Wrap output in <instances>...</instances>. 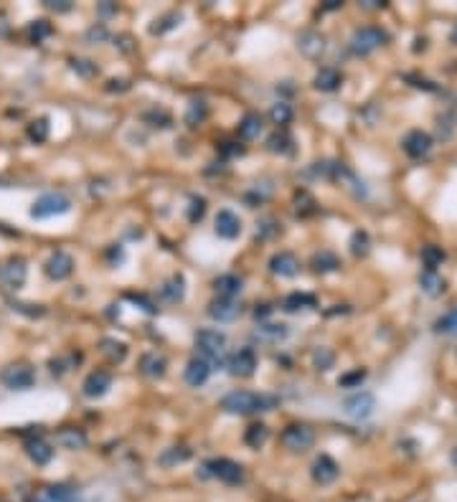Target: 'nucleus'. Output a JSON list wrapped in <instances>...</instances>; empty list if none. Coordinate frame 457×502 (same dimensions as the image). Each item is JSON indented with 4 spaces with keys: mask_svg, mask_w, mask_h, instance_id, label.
<instances>
[{
    "mask_svg": "<svg viewBox=\"0 0 457 502\" xmlns=\"http://www.w3.org/2000/svg\"><path fill=\"white\" fill-rule=\"evenodd\" d=\"M305 307H315V297H313V294L292 292L290 297L284 299V310H287V312H298V310H305Z\"/></svg>",
    "mask_w": 457,
    "mask_h": 502,
    "instance_id": "c85d7f7f",
    "label": "nucleus"
},
{
    "mask_svg": "<svg viewBox=\"0 0 457 502\" xmlns=\"http://www.w3.org/2000/svg\"><path fill=\"white\" fill-rule=\"evenodd\" d=\"M71 66H74V71H77V74H81L84 79L95 77L97 71H99V69H97V63L87 61V59H74V61H71Z\"/></svg>",
    "mask_w": 457,
    "mask_h": 502,
    "instance_id": "79ce46f5",
    "label": "nucleus"
},
{
    "mask_svg": "<svg viewBox=\"0 0 457 502\" xmlns=\"http://www.w3.org/2000/svg\"><path fill=\"white\" fill-rule=\"evenodd\" d=\"M226 368L231 376H237V378L254 376V370H257V353H254L252 348H239L237 353L228 358Z\"/></svg>",
    "mask_w": 457,
    "mask_h": 502,
    "instance_id": "6e6552de",
    "label": "nucleus"
},
{
    "mask_svg": "<svg viewBox=\"0 0 457 502\" xmlns=\"http://www.w3.org/2000/svg\"><path fill=\"white\" fill-rule=\"evenodd\" d=\"M287 325H262L260 328V335L262 338H267V340H282V338H287Z\"/></svg>",
    "mask_w": 457,
    "mask_h": 502,
    "instance_id": "ea45409f",
    "label": "nucleus"
},
{
    "mask_svg": "<svg viewBox=\"0 0 457 502\" xmlns=\"http://www.w3.org/2000/svg\"><path fill=\"white\" fill-rule=\"evenodd\" d=\"M160 294H163L166 302H181V299L186 297V279H183V274L171 277V279L160 287Z\"/></svg>",
    "mask_w": 457,
    "mask_h": 502,
    "instance_id": "5701e85b",
    "label": "nucleus"
},
{
    "mask_svg": "<svg viewBox=\"0 0 457 502\" xmlns=\"http://www.w3.org/2000/svg\"><path fill=\"white\" fill-rule=\"evenodd\" d=\"M269 269H272V274L277 277H295L300 272V261L295 254H290V251H280V254H275L272 259H269Z\"/></svg>",
    "mask_w": 457,
    "mask_h": 502,
    "instance_id": "4468645a",
    "label": "nucleus"
},
{
    "mask_svg": "<svg viewBox=\"0 0 457 502\" xmlns=\"http://www.w3.org/2000/svg\"><path fill=\"white\" fill-rule=\"evenodd\" d=\"M196 345L198 350H201V355H204V361H221V355H224V350H226V335L224 332H219V330H198L196 332Z\"/></svg>",
    "mask_w": 457,
    "mask_h": 502,
    "instance_id": "7ed1b4c3",
    "label": "nucleus"
},
{
    "mask_svg": "<svg viewBox=\"0 0 457 502\" xmlns=\"http://www.w3.org/2000/svg\"><path fill=\"white\" fill-rule=\"evenodd\" d=\"M338 84H340V74L333 66H323L315 74V89H320V92H333V89H338Z\"/></svg>",
    "mask_w": 457,
    "mask_h": 502,
    "instance_id": "b1692460",
    "label": "nucleus"
},
{
    "mask_svg": "<svg viewBox=\"0 0 457 502\" xmlns=\"http://www.w3.org/2000/svg\"><path fill=\"white\" fill-rule=\"evenodd\" d=\"M213 231H216V236H221V239H237L239 234H242V219H239L234 211H219L216 213V221H213Z\"/></svg>",
    "mask_w": 457,
    "mask_h": 502,
    "instance_id": "f8f14e48",
    "label": "nucleus"
},
{
    "mask_svg": "<svg viewBox=\"0 0 457 502\" xmlns=\"http://www.w3.org/2000/svg\"><path fill=\"white\" fill-rule=\"evenodd\" d=\"M277 406V396L267 393H252V391H231L221 399V408L228 414H257V411H269Z\"/></svg>",
    "mask_w": 457,
    "mask_h": 502,
    "instance_id": "f257e3e1",
    "label": "nucleus"
},
{
    "mask_svg": "<svg viewBox=\"0 0 457 502\" xmlns=\"http://www.w3.org/2000/svg\"><path fill=\"white\" fill-rule=\"evenodd\" d=\"M351 251H353L356 257H366L369 254V234L366 231H356L351 236Z\"/></svg>",
    "mask_w": 457,
    "mask_h": 502,
    "instance_id": "58836bf2",
    "label": "nucleus"
},
{
    "mask_svg": "<svg viewBox=\"0 0 457 502\" xmlns=\"http://www.w3.org/2000/svg\"><path fill=\"white\" fill-rule=\"evenodd\" d=\"M54 33V28H51V23L48 21H33L31 23V28H28V36H31V41H43V39H48Z\"/></svg>",
    "mask_w": 457,
    "mask_h": 502,
    "instance_id": "e433bc0d",
    "label": "nucleus"
},
{
    "mask_svg": "<svg viewBox=\"0 0 457 502\" xmlns=\"http://www.w3.org/2000/svg\"><path fill=\"white\" fill-rule=\"evenodd\" d=\"M290 137L287 134H275V137H269V150L272 152H287L290 150Z\"/></svg>",
    "mask_w": 457,
    "mask_h": 502,
    "instance_id": "a18cd8bd",
    "label": "nucleus"
},
{
    "mask_svg": "<svg viewBox=\"0 0 457 502\" xmlns=\"http://www.w3.org/2000/svg\"><path fill=\"white\" fill-rule=\"evenodd\" d=\"M422 261H425L427 272H437V267L445 261V251H442L440 246H425V251H422Z\"/></svg>",
    "mask_w": 457,
    "mask_h": 502,
    "instance_id": "473e14b6",
    "label": "nucleus"
},
{
    "mask_svg": "<svg viewBox=\"0 0 457 502\" xmlns=\"http://www.w3.org/2000/svg\"><path fill=\"white\" fill-rule=\"evenodd\" d=\"M48 119L46 117H41V119H36V122H31L28 125V137H31L33 142H46L48 140Z\"/></svg>",
    "mask_w": 457,
    "mask_h": 502,
    "instance_id": "c9c22d12",
    "label": "nucleus"
},
{
    "mask_svg": "<svg viewBox=\"0 0 457 502\" xmlns=\"http://www.w3.org/2000/svg\"><path fill=\"white\" fill-rule=\"evenodd\" d=\"M110 388H112V376L107 370H92L87 376V381H84V385H81V391H84L87 399H102Z\"/></svg>",
    "mask_w": 457,
    "mask_h": 502,
    "instance_id": "ddd939ff",
    "label": "nucleus"
},
{
    "mask_svg": "<svg viewBox=\"0 0 457 502\" xmlns=\"http://www.w3.org/2000/svg\"><path fill=\"white\" fill-rule=\"evenodd\" d=\"M387 33L381 31V28H373V26H366V28H358L353 33V39H351V51L356 56H366L371 51H376L378 46H384L387 43Z\"/></svg>",
    "mask_w": 457,
    "mask_h": 502,
    "instance_id": "39448f33",
    "label": "nucleus"
},
{
    "mask_svg": "<svg viewBox=\"0 0 457 502\" xmlns=\"http://www.w3.org/2000/svg\"><path fill=\"white\" fill-rule=\"evenodd\" d=\"M346 408V414L356 421H363V419H369L373 414V408H376V399H373V393L369 391H361V393H353L351 399H346L343 403Z\"/></svg>",
    "mask_w": 457,
    "mask_h": 502,
    "instance_id": "1a4fd4ad",
    "label": "nucleus"
},
{
    "mask_svg": "<svg viewBox=\"0 0 457 502\" xmlns=\"http://www.w3.org/2000/svg\"><path fill=\"white\" fill-rule=\"evenodd\" d=\"M204 470L208 477H216V479H221V482H226V485H239V482H244V467L239 462H234V459H226V456L211 459Z\"/></svg>",
    "mask_w": 457,
    "mask_h": 502,
    "instance_id": "20e7f679",
    "label": "nucleus"
},
{
    "mask_svg": "<svg viewBox=\"0 0 457 502\" xmlns=\"http://www.w3.org/2000/svg\"><path fill=\"white\" fill-rule=\"evenodd\" d=\"M87 39L89 41H104V39H107V31H104L102 26H95V28L87 33Z\"/></svg>",
    "mask_w": 457,
    "mask_h": 502,
    "instance_id": "09e8293b",
    "label": "nucleus"
},
{
    "mask_svg": "<svg viewBox=\"0 0 457 502\" xmlns=\"http://www.w3.org/2000/svg\"><path fill=\"white\" fill-rule=\"evenodd\" d=\"M333 353L328 350V348H320V350H315V355H313V363H315L318 370H328L333 365Z\"/></svg>",
    "mask_w": 457,
    "mask_h": 502,
    "instance_id": "a19ab883",
    "label": "nucleus"
},
{
    "mask_svg": "<svg viewBox=\"0 0 457 502\" xmlns=\"http://www.w3.org/2000/svg\"><path fill=\"white\" fill-rule=\"evenodd\" d=\"M99 350H102V355H107L112 363H122L125 361V355H127V345L125 343H119V340H115V338H104Z\"/></svg>",
    "mask_w": 457,
    "mask_h": 502,
    "instance_id": "bb28decb",
    "label": "nucleus"
},
{
    "mask_svg": "<svg viewBox=\"0 0 457 502\" xmlns=\"http://www.w3.org/2000/svg\"><path fill=\"white\" fill-rule=\"evenodd\" d=\"M208 314H211L216 322H231V320H237L239 305L234 302V299L219 297V299H213V302H211V307H208Z\"/></svg>",
    "mask_w": 457,
    "mask_h": 502,
    "instance_id": "aec40b11",
    "label": "nucleus"
},
{
    "mask_svg": "<svg viewBox=\"0 0 457 502\" xmlns=\"http://www.w3.org/2000/svg\"><path fill=\"white\" fill-rule=\"evenodd\" d=\"M166 368H168V363H166V358H163V355H158V353L142 355L140 370L148 378H163V376H166Z\"/></svg>",
    "mask_w": 457,
    "mask_h": 502,
    "instance_id": "4be33fe9",
    "label": "nucleus"
},
{
    "mask_svg": "<svg viewBox=\"0 0 457 502\" xmlns=\"http://www.w3.org/2000/svg\"><path fill=\"white\" fill-rule=\"evenodd\" d=\"M204 213H206V201L204 198H193V201H191V208H188V221L191 223H196V221L204 219Z\"/></svg>",
    "mask_w": 457,
    "mask_h": 502,
    "instance_id": "c03bdc74",
    "label": "nucleus"
},
{
    "mask_svg": "<svg viewBox=\"0 0 457 502\" xmlns=\"http://www.w3.org/2000/svg\"><path fill=\"white\" fill-rule=\"evenodd\" d=\"M28 456H31L36 464H48L51 462V456H54V449H51V444H46L43 439H33L28 441Z\"/></svg>",
    "mask_w": 457,
    "mask_h": 502,
    "instance_id": "393cba45",
    "label": "nucleus"
},
{
    "mask_svg": "<svg viewBox=\"0 0 457 502\" xmlns=\"http://www.w3.org/2000/svg\"><path fill=\"white\" fill-rule=\"evenodd\" d=\"M363 378H366V370L358 368V370H353V373H346V376L340 378L338 383L343 385V388H351V385H358V383H361Z\"/></svg>",
    "mask_w": 457,
    "mask_h": 502,
    "instance_id": "49530a36",
    "label": "nucleus"
},
{
    "mask_svg": "<svg viewBox=\"0 0 457 502\" xmlns=\"http://www.w3.org/2000/svg\"><path fill=\"white\" fill-rule=\"evenodd\" d=\"M33 502H54V500H51V497H36Z\"/></svg>",
    "mask_w": 457,
    "mask_h": 502,
    "instance_id": "603ef678",
    "label": "nucleus"
},
{
    "mask_svg": "<svg viewBox=\"0 0 457 502\" xmlns=\"http://www.w3.org/2000/svg\"><path fill=\"white\" fill-rule=\"evenodd\" d=\"M43 6H46V8H51V10H69L71 8L69 3H54V0H46Z\"/></svg>",
    "mask_w": 457,
    "mask_h": 502,
    "instance_id": "8fccbe9b",
    "label": "nucleus"
},
{
    "mask_svg": "<svg viewBox=\"0 0 457 502\" xmlns=\"http://www.w3.org/2000/svg\"><path fill=\"white\" fill-rule=\"evenodd\" d=\"M0 381L10 391H28L36 383V373H33V368L28 363H13V365H8V368L3 370Z\"/></svg>",
    "mask_w": 457,
    "mask_h": 502,
    "instance_id": "423d86ee",
    "label": "nucleus"
},
{
    "mask_svg": "<svg viewBox=\"0 0 457 502\" xmlns=\"http://www.w3.org/2000/svg\"><path fill=\"white\" fill-rule=\"evenodd\" d=\"M298 48L308 56V59H318V56L325 51V39L318 31H305L298 39Z\"/></svg>",
    "mask_w": 457,
    "mask_h": 502,
    "instance_id": "6ab92c4d",
    "label": "nucleus"
},
{
    "mask_svg": "<svg viewBox=\"0 0 457 502\" xmlns=\"http://www.w3.org/2000/svg\"><path fill=\"white\" fill-rule=\"evenodd\" d=\"M338 6H340L338 0H331V3H328V6H325V8H328V10H336V8H338Z\"/></svg>",
    "mask_w": 457,
    "mask_h": 502,
    "instance_id": "3c124183",
    "label": "nucleus"
},
{
    "mask_svg": "<svg viewBox=\"0 0 457 502\" xmlns=\"http://www.w3.org/2000/svg\"><path fill=\"white\" fill-rule=\"evenodd\" d=\"M46 497H51L54 502H71L74 497H77V492L66 485H54V487H48Z\"/></svg>",
    "mask_w": 457,
    "mask_h": 502,
    "instance_id": "4c0bfd02",
    "label": "nucleus"
},
{
    "mask_svg": "<svg viewBox=\"0 0 457 502\" xmlns=\"http://www.w3.org/2000/svg\"><path fill=\"white\" fill-rule=\"evenodd\" d=\"M211 376V363L204 361V358H193V361L186 365V383L198 388V385H204Z\"/></svg>",
    "mask_w": 457,
    "mask_h": 502,
    "instance_id": "f3484780",
    "label": "nucleus"
},
{
    "mask_svg": "<svg viewBox=\"0 0 457 502\" xmlns=\"http://www.w3.org/2000/svg\"><path fill=\"white\" fill-rule=\"evenodd\" d=\"M282 444H284V449H290V452H308V449L315 444V432L305 424L287 426L282 432Z\"/></svg>",
    "mask_w": 457,
    "mask_h": 502,
    "instance_id": "0eeeda50",
    "label": "nucleus"
},
{
    "mask_svg": "<svg viewBox=\"0 0 457 502\" xmlns=\"http://www.w3.org/2000/svg\"><path fill=\"white\" fill-rule=\"evenodd\" d=\"M313 264H315V272H333V269L340 267L338 257H336V254H331V251H320V254H315Z\"/></svg>",
    "mask_w": 457,
    "mask_h": 502,
    "instance_id": "f704fd0d",
    "label": "nucleus"
},
{
    "mask_svg": "<svg viewBox=\"0 0 457 502\" xmlns=\"http://www.w3.org/2000/svg\"><path fill=\"white\" fill-rule=\"evenodd\" d=\"M338 464L333 462L328 454H320L313 462V479H315L318 485H331V482H336L338 479Z\"/></svg>",
    "mask_w": 457,
    "mask_h": 502,
    "instance_id": "2eb2a0df",
    "label": "nucleus"
},
{
    "mask_svg": "<svg viewBox=\"0 0 457 502\" xmlns=\"http://www.w3.org/2000/svg\"><path fill=\"white\" fill-rule=\"evenodd\" d=\"M127 299H130V302H135V305L140 307V310H145L148 314H155V312H158L155 302H153V299H148L145 294H133V292H130V294H127Z\"/></svg>",
    "mask_w": 457,
    "mask_h": 502,
    "instance_id": "37998d69",
    "label": "nucleus"
},
{
    "mask_svg": "<svg viewBox=\"0 0 457 502\" xmlns=\"http://www.w3.org/2000/svg\"><path fill=\"white\" fill-rule=\"evenodd\" d=\"M239 134H242V140H257L262 134L260 114H246V117L242 119V125H239Z\"/></svg>",
    "mask_w": 457,
    "mask_h": 502,
    "instance_id": "a878e982",
    "label": "nucleus"
},
{
    "mask_svg": "<svg viewBox=\"0 0 457 502\" xmlns=\"http://www.w3.org/2000/svg\"><path fill=\"white\" fill-rule=\"evenodd\" d=\"M419 284H422V290H425L429 297H437V294L445 292V279H442L437 272H425L422 279H419Z\"/></svg>",
    "mask_w": 457,
    "mask_h": 502,
    "instance_id": "cd10ccee",
    "label": "nucleus"
},
{
    "mask_svg": "<svg viewBox=\"0 0 457 502\" xmlns=\"http://www.w3.org/2000/svg\"><path fill=\"white\" fill-rule=\"evenodd\" d=\"M269 234H277V226L272 221H267V223H262V226L257 228V236H262V239H267Z\"/></svg>",
    "mask_w": 457,
    "mask_h": 502,
    "instance_id": "de8ad7c7",
    "label": "nucleus"
},
{
    "mask_svg": "<svg viewBox=\"0 0 457 502\" xmlns=\"http://www.w3.org/2000/svg\"><path fill=\"white\" fill-rule=\"evenodd\" d=\"M87 434L81 432V429H74V426H66L61 432H56V444L64 449H71V452H77V449H84L87 447Z\"/></svg>",
    "mask_w": 457,
    "mask_h": 502,
    "instance_id": "a211bd4d",
    "label": "nucleus"
},
{
    "mask_svg": "<svg viewBox=\"0 0 457 502\" xmlns=\"http://www.w3.org/2000/svg\"><path fill=\"white\" fill-rule=\"evenodd\" d=\"M213 287H216V292H219V297L234 299L237 294H242L244 282H242V277H237V274H221L219 279L213 282Z\"/></svg>",
    "mask_w": 457,
    "mask_h": 502,
    "instance_id": "412c9836",
    "label": "nucleus"
},
{
    "mask_svg": "<svg viewBox=\"0 0 457 502\" xmlns=\"http://www.w3.org/2000/svg\"><path fill=\"white\" fill-rule=\"evenodd\" d=\"M69 211H71V201L64 193H43L31 205L33 219H51V216H61V213H69Z\"/></svg>",
    "mask_w": 457,
    "mask_h": 502,
    "instance_id": "f03ea898",
    "label": "nucleus"
},
{
    "mask_svg": "<svg viewBox=\"0 0 457 502\" xmlns=\"http://www.w3.org/2000/svg\"><path fill=\"white\" fill-rule=\"evenodd\" d=\"M206 114H208V107H206L204 99H193V102L188 104V112H186V125L198 127L206 119Z\"/></svg>",
    "mask_w": 457,
    "mask_h": 502,
    "instance_id": "7c9ffc66",
    "label": "nucleus"
},
{
    "mask_svg": "<svg viewBox=\"0 0 457 502\" xmlns=\"http://www.w3.org/2000/svg\"><path fill=\"white\" fill-rule=\"evenodd\" d=\"M46 277L48 279H54V282H64V279H69L71 272H74V259H71L66 251H56L51 254V259L46 261Z\"/></svg>",
    "mask_w": 457,
    "mask_h": 502,
    "instance_id": "9b49d317",
    "label": "nucleus"
},
{
    "mask_svg": "<svg viewBox=\"0 0 457 502\" xmlns=\"http://www.w3.org/2000/svg\"><path fill=\"white\" fill-rule=\"evenodd\" d=\"M267 436H269V429H267V426H264V424H252L249 429H246L244 441H246V447L260 449V447H264Z\"/></svg>",
    "mask_w": 457,
    "mask_h": 502,
    "instance_id": "c756f323",
    "label": "nucleus"
},
{
    "mask_svg": "<svg viewBox=\"0 0 457 502\" xmlns=\"http://www.w3.org/2000/svg\"><path fill=\"white\" fill-rule=\"evenodd\" d=\"M404 150H407V155L409 157H425L429 150H432V137L422 130H414V132L407 134V140H404Z\"/></svg>",
    "mask_w": 457,
    "mask_h": 502,
    "instance_id": "dca6fc26",
    "label": "nucleus"
},
{
    "mask_svg": "<svg viewBox=\"0 0 457 502\" xmlns=\"http://www.w3.org/2000/svg\"><path fill=\"white\" fill-rule=\"evenodd\" d=\"M26 277H28V269H26L23 259H10L0 267V282L8 290H21L26 284Z\"/></svg>",
    "mask_w": 457,
    "mask_h": 502,
    "instance_id": "9d476101",
    "label": "nucleus"
},
{
    "mask_svg": "<svg viewBox=\"0 0 457 502\" xmlns=\"http://www.w3.org/2000/svg\"><path fill=\"white\" fill-rule=\"evenodd\" d=\"M434 330L442 332V335H457V307L449 310L447 314H442L440 320L434 322Z\"/></svg>",
    "mask_w": 457,
    "mask_h": 502,
    "instance_id": "72a5a7b5",
    "label": "nucleus"
},
{
    "mask_svg": "<svg viewBox=\"0 0 457 502\" xmlns=\"http://www.w3.org/2000/svg\"><path fill=\"white\" fill-rule=\"evenodd\" d=\"M269 119H272V125H277V127L290 125L292 122V107L290 104H284V102H277L275 107L269 110Z\"/></svg>",
    "mask_w": 457,
    "mask_h": 502,
    "instance_id": "2f4dec72",
    "label": "nucleus"
}]
</instances>
